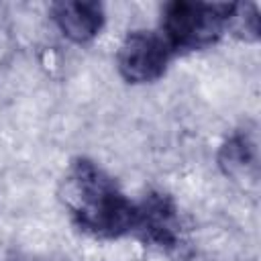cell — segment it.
<instances>
[{"instance_id": "obj_5", "label": "cell", "mask_w": 261, "mask_h": 261, "mask_svg": "<svg viewBox=\"0 0 261 261\" xmlns=\"http://www.w3.org/2000/svg\"><path fill=\"white\" fill-rule=\"evenodd\" d=\"M51 18L69 41L88 43L104 24V8L98 2H57L51 6Z\"/></svg>"}, {"instance_id": "obj_4", "label": "cell", "mask_w": 261, "mask_h": 261, "mask_svg": "<svg viewBox=\"0 0 261 261\" xmlns=\"http://www.w3.org/2000/svg\"><path fill=\"white\" fill-rule=\"evenodd\" d=\"M135 232L143 243L159 249H175L179 245V218L175 204L165 194H149L139 202V220Z\"/></svg>"}, {"instance_id": "obj_2", "label": "cell", "mask_w": 261, "mask_h": 261, "mask_svg": "<svg viewBox=\"0 0 261 261\" xmlns=\"http://www.w3.org/2000/svg\"><path fill=\"white\" fill-rule=\"evenodd\" d=\"M237 4H208L175 0L163 6L161 37L171 51L202 49L216 43L228 20L237 14Z\"/></svg>"}, {"instance_id": "obj_6", "label": "cell", "mask_w": 261, "mask_h": 261, "mask_svg": "<svg viewBox=\"0 0 261 261\" xmlns=\"http://www.w3.org/2000/svg\"><path fill=\"white\" fill-rule=\"evenodd\" d=\"M220 167L228 175H237L239 171H245L247 165H253L255 161V151L253 143L245 135H234L228 139V143L222 145L220 155H218Z\"/></svg>"}, {"instance_id": "obj_3", "label": "cell", "mask_w": 261, "mask_h": 261, "mask_svg": "<svg viewBox=\"0 0 261 261\" xmlns=\"http://www.w3.org/2000/svg\"><path fill=\"white\" fill-rule=\"evenodd\" d=\"M171 55L173 51L159 33L133 31L120 43L116 63L128 84H149L165 73Z\"/></svg>"}, {"instance_id": "obj_1", "label": "cell", "mask_w": 261, "mask_h": 261, "mask_svg": "<svg viewBox=\"0 0 261 261\" xmlns=\"http://www.w3.org/2000/svg\"><path fill=\"white\" fill-rule=\"evenodd\" d=\"M59 196L73 224L86 234L118 239L137 228L139 204L128 200L116 181L88 157L69 163Z\"/></svg>"}]
</instances>
